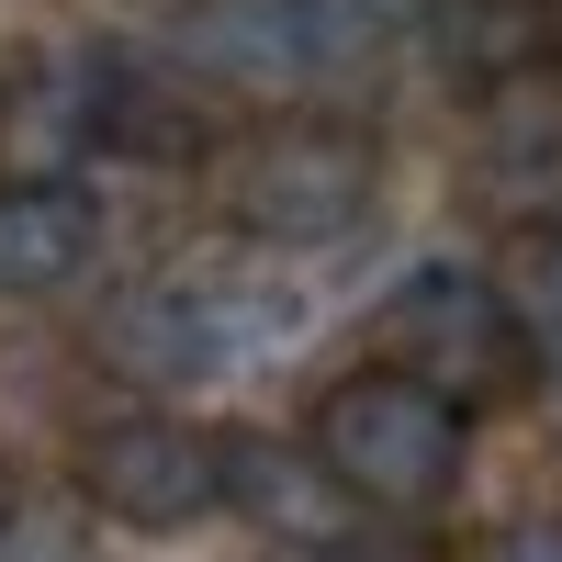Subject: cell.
<instances>
[{
	"label": "cell",
	"instance_id": "6da1fadb",
	"mask_svg": "<svg viewBox=\"0 0 562 562\" xmlns=\"http://www.w3.org/2000/svg\"><path fill=\"white\" fill-rule=\"evenodd\" d=\"M304 439H315V461L338 473V495L360 506V518H439L450 484H461V461H473V416L371 360V371H349V383H326Z\"/></svg>",
	"mask_w": 562,
	"mask_h": 562
},
{
	"label": "cell",
	"instance_id": "7a4b0ae2",
	"mask_svg": "<svg viewBox=\"0 0 562 562\" xmlns=\"http://www.w3.org/2000/svg\"><path fill=\"white\" fill-rule=\"evenodd\" d=\"M214 203L259 248H338L383 214V147L338 113H281V124H248L225 147Z\"/></svg>",
	"mask_w": 562,
	"mask_h": 562
},
{
	"label": "cell",
	"instance_id": "3957f363",
	"mask_svg": "<svg viewBox=\"0 0 562 562\" xmlns=\"http://www.w3.org/2000/svg\"><path fill=\"white\" fill-rule=\"evenodd\" d=\"M518 315H506L495 270H461V259H416L394 293H383V371H405V383L450 394L461 416H473V394H506L518 383Z\"/></svg>",
	"mask_w": 562,
	"mask_h": 562
},
{
	"label": "cell",
	"instance_id": "277c9868",
	"mask_svg": "<svg viewBox=\"0 0 562 562\" xmlns=\"http://www.w3.org/2000/svg\"><path fill=\"white\" fill-rule=\"evenodd\" d=\"M192 57L225 90H338L383 57V0H214Z\"/></svg>",
	"mask_w": 562,
	"mask_h": 562
},
{
	"label": "cell",
	"instance_id": "5b68a950",
	"mask_svg": "<svg viewBox=\"0 0 562 562\" xmlns=\"http://www.w3.org/2000/svg\"><path fill=\"white\" fill-rule=\"evenodd\" d=\"M79 495L102 506L113 529H203L214 506H225V439H203L192 416H169V405H135V416H102V428L79 439Z\"/></svg>",
	"mask_w": 562,
	"mask_h": 562
},
{
	"label": "cell",
	"instance_id": "8992f818",
	"mask_svg": "<svg viewBox=\"0 0 562 562\" xmlns=\"http://www.w3.org/2000/svg\"><path fill=\"white\" fill-rule=\"evenodd\" d=\"M270 326H248L237 304H225V281H135V293L102 304V326H90V349L113 360V383H203L214 360L259 349Z\"/></svg>",
	"mask_w": 562,
	"mask_h": 562
},
{
	"label": "cell",
	"instance_id": "52a82bcc",
	"mask_svg": "<svg viewBox=\"0 0 562 562\" xmlns=\"http://www.w3.org/2000/svg\"><path fill=\"white\" fill-rule=\"evenodd\" d=\"M225 506L259 529V540H281V551H304V562H326V551H349L360 529V506L338 495V473L315 461V439H225Z\"/></svg>",
	"mask_w": 562,
	"mask_h": 562
},
{
	"label": "cell",
	"instance_id": "ba28073f",
	"mask_svg": "<svg viewBox=\"0 0 562 562\" xmlns=\"http://www.w3.org/2000/svg\"><path fill=\"white\" fill-rule=\"evenodd\" d=\"M113 135V68H34L0 90V180H79V147Z\"/></svg>",
	"mask_w": 562,
	"mask_h": 562
},
{
	"label": "cell",
	"instance_id": "9c48e42d",
	"mask_svg": "<svg viewBox=\"0 0 562 562\" xmlns=\"http://www.w3.org/2000/svg\"><path fill=\"white\" fill-rule=\"evenodd\" d=\"M90 248H102V203L79 180H0V293L12 304L68 293Z\"/></svg>",
	"mask_w": 562,
	"mask_h": 562
},
{
	"label": "cell",
	"instance_id": "30bf717a",
	"mask_svg": "<svg viewBox=\"0 0 562 562\" xmlns=\"http://www.w3.org/2000/svg\"><path fill=\"white\" fill-rule=\"evenodd\" d=\"M551 12L562 0H428V45H439L450 79L506 90V79L551 68Z\"/></svg>",
	"mask_w": 562,
	"mask_h": 562
},
{
	"label": "cell",
	"instance_id": "8fae6325",
	"mask_svg": "<svg viewBox=\"0 0 562 562\" xmlns=\"http://www.w3.org/2000/svg\"><path fill=\"white\" fill-rule=\"evenodd\" d=\"M473 192L495 214H529V237L562 225V113H495L473 147Z\"/></svg>",
	"mask_w": 562,
	"mask_h": 562
},
{
	"label": "cell",
	"instance_id": "7c38bea8",
	"mask_svg": "<svg viewBox=\"0 0 562 562\" xmlns=\"http://www.w3.org/2000/svg\"><path fill=\"white\" fill-rule=\"evenodd\" d=\"M495 293L506 315H518V338L562 371V225H540V237H518V259L495 270Z\"/></svg>",
	"mask_w": 562,
	"mask_h": 562
},
{
	"label": "cell",
	"instance_id": "4fadbf2b",
	"mask_svg": "<svg viewBox=\"0 0 562 562\" xmlns=\"http://www.w3.org/2000/svg\"><path fill=\"white\" fill-rule=\"evenodd\" d=\"M484 562H562V518H506L484 540Z\"/></svg>",
	"mask_w": 562,
	"mask_h": 562
},
{
	"label": "cell",
	"instance_id": "5bb4252c",
	"mask_svg": "<svg viewBox=\"0 0 562 562\" xmlns=\"http://www.w3.org/2000/svg\"><path fill=\"white\" fill-rule=\"evenodd\" d=\"M326 562H428V551H405V540H349V551H326Z\"/></svg>",
	"mask_w": 562,
	"mask_h": 562
},
{
	"label": "cell",
	"instance_id": "9a60e30c",
	"mask_svg": "<svg viewBox=\"0 0 562 562\" xmlns=\"http://www.w3.org/2000/svg\"><path fill=\"white\" fill-rule=\"evenodd\" d=\"M551 68H562V12H551Z\"/></svg>",
	"mask_w": 562,
	"mask_h": 562
},
{
	"label": "cell",
	"instance_id": "2e32d148",
	"mask_svg": "<svg viewBox=\"0 0 562 562\" xmlns=\"http://www.w3.org/2000/svg\"><path fill=\"white\" fill-rule=\"evenodd\" d=\"M551 405H562V371H551Z\"/></svg>",
	"mask_w": 562,
	"mask_h": 562
}]
</instances>
